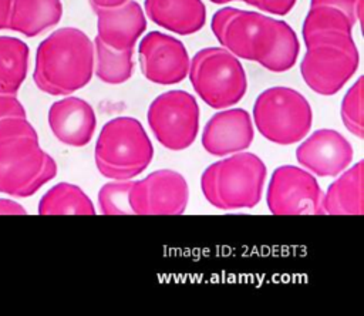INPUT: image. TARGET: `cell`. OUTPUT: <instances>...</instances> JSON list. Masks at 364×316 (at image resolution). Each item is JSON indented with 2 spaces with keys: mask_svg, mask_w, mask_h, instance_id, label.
<instances>
[{
  "mask_svg": "<svg viewBox=\"0 0 364 316\" xmlns=\"http://www.w3.org/2000/svg\"><path fill=\"white\" fill-rule=\"evenodd\" d=\"M253 138L250 114L243 108H230L210 117L202 132V145L206 152L223 157L247 149Z\"/></svg>",
  "mask_w": 364,
  "mask_h": 316,
  "instance_id": "5bb4252c",
  "label": "cell"
},
{
  "mask_svg": "<svg viewBox=\"0 0 364 316\" xmlns=\"http://www.w3.org/2000/svg\"><path fill=\"white\" fill-rule=\"evenodd\" d=\"M253 121L267 141L290 145L307 135L313 122V111L299 91L290 87H270L257 95Z\"/></svg>",
  "mask_w": 364,
  "mask_h": 316,
  "instance_id": "8992f818",
  "label": "cell"
},
{
  "mask_svg": "<svg viewBox=\"0 0 364 316\" xmlns=\"http://www.w3.org/2000/svg\"><path fill=\"white\" fill-rule=\"evenodd\" d=\"M125 1H128V0H88L92 10L104 9V7H115V6H119Z\"/></svg>",
  "mask_w": 364,
  "mask_h": 316,
  "instance_id": "f546056e",
  "label": "cell"
},
{
  "mask_svg": "<svg viewBox=\"0 0 364 316\" xmlns=\"http://www.w3.org/2000/svg\"><path fill=\"white\" fill-rule=\"evenodd\" d=\"M11 0H0V30L9 28Z\"/></svg>",
  "mask_w": 364,
  "mask_h": 316,
  "instance_id": "f1b7e54d",
  "label": "cell"
},
{
  "mask_svg": "<svg viewBox=\"0 0 364 316\" xmlns=\"http://www.w3.org/2000/svg\"><path fill=\"white\" fill-rule=\"evenodd\" d=\"M264 13L274 16H286L296 6L297 0H240Z\"/></svg>",
  "mask_w": 364,
  "mask_h": 316,
  "instance_id": "484cf974",
  "label": "cell"
},
{
  "mask_svg": "<svg viewBox=\"0 0 364 316\" xmlns=\"http://www.w3.org/2000/svg\"><path fill=\"white\" fill-rule=\"evenodd\" d=\"M306 47L300 73L304 83L320 95L338 93L358 68L360 54L354 38Z\"/></svg>",
  "mask_w": 364,
  "mask_h": 316,
  "instance_id": "9c48e42d",
  "label": "cell"
},
{
  "mask_svg": "<svg viewBox=\"0 0 364 316\" xmlns=\"http://www.w3.org/2000/svg\"><path fill=\"white\" fill-rule=\"evenodd\" d=\"M189 199V188L182 174L173 169H158L139 181L129 191L134 215H181Z\"/></svg>",
  "mask_w": 364,
  "mask_h": 316,
  "instance_id": "8fae6325",
  "label": "cell"
},
{
  "mask_svg": "<svg viewBox=\"0 0 364 316\" xmlns=\"http://www.w3.org/2000/svg\"><path fill=\"white\" fill-rule=\"evenodd\" d=\"M364 161H358L328 186L323 194V214L363 215L364 214Z\"/></svg>",
  "mask_w": 364,
  "mask_h": 316,
  "instance_id": "ac0fdd59",
  "label": "cell"
},
{
  "mask_svg": "<svg viewBox=\"0 0 364 316\" xmlns=\"http://www.w3.org/2000/svg\"><path fill=\"white\" fill-rule=\"evenodd\" d=\"M209 1H212L215 4H226L229 1H236V0H209Z\"/></svg>",
  "mask_w": 364,
  "mask_h": 316,
  "instance_id": "4dcf8cb0",
  "label": "cell"
},
{
  "mask_svg": "<svg viewBox=\"0 0 364 316\" xmlns=\"http://www.w3.org/2000/svg\"><path fill=\"white\" fill-rule=\"evenodd\" d=\"M94 11L97 14L95 37L115 50L134 48L136 40L146 30L145 13L135 0Z\"/></svg>",
  "mask_w": 364,
  "mask_h": 316,
  "instance_id": "9a60e30c",
  "label": "cell"
},
{
  "mask_svg": "<svg viewBox=\"0 0 364 316\" xmlns=\"http://www.w3.org/2000/svg\"><path fill=\"white\" fill-rule=\"evenodd\" d=\"M134 181L114 179L98 191V206L104 215H134L129 205V191Z\"/></svg>",
  "mask_w": 364,
  "mask_h": 316,
  "instance_id": "603a6c76",
  "label": "cell"
},
{
  "mask_svg": "<svg viewBox=\"0 0 364 316\" xmlns=\"http://www.w3.org/2000/svg\"><path fill=\"white\" fill-rule=\"evenodd\" d=\"M94 73L105 84L118 85L132 75L134 48L115 50L98 37L94 38Z\"/></svg>",
  "mask_w": 364,
  "mask_h": 316,
  "instance_id": "7402d4cb",
  "label": "cell"
},
{
  "mask_svg": "<svg viewBox=\"0 0 364 316\" xmlns=\"http://www.w3.org/2000/svg\"><path fill=\"white\" fill-rule=\"evenodd\" d=\"M21 137H38L26 117H10L0 121V142Z\"/></svg>",
  "mask_w": 364,
  "mask_h": 316,
  "instance_id": "d4e9b609",
  "label": "cell"
},
{
  "mask_svg": "<svg viewBox=\"0 0 364 316\" xmlns=\"http://www.w3.org/2000/svg\"><path fill=\"white\" fill-rule=\"evenodd\" d=\"M26 209L16 201L0 198V215H24Z\"/></svg>",
  "mask_w": 364,
  "mask_h": 316,
  "instance_id": "83f0119b",
  "label": "cell"
},
{
  "mask_svg": "<svg viewBox=\"0 0 364 316\" xmlns=\"http://www.w3.org/2000/svg\"><path fill=\"white\" fill-rule=\"evenodd\" d=\"M94 74V44L77 27H61L37 47L33 80L50 95H68L85 87Z\"/></svg>",
  "mask_w": 364,
  "mask_h": 316,
  "instance_id": "7a4b0ae2",
  "label": "cell"
},
{
  "mask_svg": "<svg viewBox=\"0 0 364 316\" xmlns=\"http://www.w3.org/2000/svg\"><path fill=\"white\" fill-rule=\"evenodd\" d=\"M188 74L195 93L215 110L237 104L247 90L242 63L225 47L199 50L189 63Z\"/></svg>",
  "mask_w": 364,
  "mask_h": 316,
  "instance_id": "5b68a950",
  "label": "cell"
},
{
  "mask_svg": "<svg viewBox=\"0 0 364 316\" xmlns=\"http://www.w3.org/2000/svg\"><path fill=\"white\" fill-rule=\"evenodd\" d=\"M323 192L316 177L294 165L274 169L267 188V206L274 215H324Z\"/></svg>",
  "mask_w": 364,
  "mask_h": 316,
  "instance_id": "30bf717a",
  "label": "cell"
},
{
  "mask_svg": "<svg viewBox=\"0 0 364 316\" xmlns=\"http://www.w3.org/2000/svg\"><path fill=\"white\" fill-rule=\"evenodd\" d=\"M144 7L152 23L179 36L198 33L206 21L202 0H145Z\"/></svg>",
  "mask_w": 364,
  "mask_h": 316,
  "instance_id": "e0dca14e",
  "label": "cell"
},
{
  "mask_svg": "<svg viewBox=\"0 0 364 316\" xmlns=\"http://www.w3.org/2000/svg\"><path fill=\"white\" fill-rule=\"evenodd\" d=\"M40 215H94L88 195L77 185L60 182L50 188L38 202Z\"/></svg>",
  "mask_w": 364,
  "mask_h": 316,
  "instance_id": "44dd1931",
  "label": "cell"
},
{
  "mask_svg": "<svg viewBox=\"0 0 364 316\" xmlns=\"http://www.w3.org/2000/svg\"><path fill=\"white\" fill-rule=\"evenodd\" d=\"M138 58L144 77L161 85L181 83L188 75L191 63L185 44L161 31H149L142 37Z\"/></svg>",
  "mask_w": 364,
  "mask_h": 316,
  "instance_id": "7c38bea8",
  "label": "cell"
},
{
  "mask_svg": "<svg viewBox=\"0 0 364 316\" xmlns=\"http://www.w3.org/2000/svg\"><path fill=\"white\" fill-rule=\"evenodd\" d=\"M57 175V164L38 144V137L0 142V192L27 198Z\"/></svg>",
  "mask_w": 364,
  "mask_h": 316,
  "instance_id": "52a82bcc",
  "label": "cell"
},
{
  "mask_svg": "<svg viewBox=\"0 0 364 316\" xmlns=\"http://www.w3.org/2000/svg\"><path fill=\"white\" fill-rule=\"evenodd\" d=\"M10 117H26V110L16 95H0V121Z\"/></svg>",
  "mask_w": 364,
  "mask_h": 316,
  "instance_id": "4316f807",
  "label": "cell"
},
{
  "mask_svg": "<svg viewBox=\"0 0 364 316\" xmlns=\"http://www.w3.org/2000/svg\"><path fill=\"white\" fill-rule=\"evenodd\" d=\"M266 174L262 158L240 151L209 165L200 177V188L206 201L218 209L253 208L262 198Z\"/></svg>",
  "mask_w": 364,
  "mask_h": 316,
  "instance_id": "3957f363",
  "label": "cell"
},
{
  "mask_svg": "<svg viewBox=\"0 0 364 316\" xmlns=\"http://www.w3.org/2000/svg\"><path fill=\"white\" fill-rule=\"evenodd\" d=\"M152 157V142L134 117H117L105 122L94 149L98 171L109 179H131L139 175L148 168Z\"/></svg>",
  "mask_w": 364,
  "mask_h": 316,
  "instance_id": "277c9868",
  "label": "cell"
},
{
  "mask_svg": "<svg viewBox=\"0 0 364 316\" xmlns=\"http://www.w3.org/2000/svg\"><path fill=\"white\" fill-rule=\"evenodd\" d=\"M354 151L336 130H317L296 149L299 164L317 177H337L351 164Z\"/></svg>",
  "mask_w": 364,
  "mask_h": 316,
  "instance_id": "4fadbf2b",
  "label": "cell"
},
{
  "mask_svg": "<svg viewBox=\"0 0 364 316\" xmlns=\"http://www.w3.org/2000/svg\"><path fill=\"white\" fill-rule=\"evenodd\" d=\"M48 125L54 137L70 147L87 145L97 127L95 112L85 100L65 97L51 104Z\"/></svg>",
  "mask_w": 364,
  "mask_h": 316,
  "instance_id": "2e32d148",
  "label": "cell"
},
{
  "mask_svg": "<svg viewBox=\"0 0 364 316\" xmlns=\"http://www.w3.org/2000/svg\"><path fill=\"white\" fill-rule=\"evenodd\" d=\"M148 125L158 142L171 151L191 147L199 131V105L192 94L171 90L159 94L148 107Z\"/></svg>",
  "mask_w": 364,
  "mask_h": 316,
  "instance_id": "ba28073f",
  "label": "cell"
},
{
  "mask_svg": "<svg viewBox=\"0 0 364 316\" xmlns=\"http://www.w3.org/2000/svg\"><path fill=\"white\" fill-rule=\"evenodd\" d=\"M61 16V0H11L9 28L36 37L58 24Z\"/></svg>",
  "mask_w": 364,
  "mask_h": 316,
  "instance_id": "d6986e66",
  "label": "cell"
},
{
  "mask_svg": "<svg viewBox=\"0 0 364 316\" xmlns=\"http://www.w3.org/2000/svg\"><path fill=\"white\" fill-rule=\"evenodd\" d=\"M210 28L220 46L233 56L256 61L272 73L290 70L300 53L290 24L263 13L223 7L213 14Z\"/></svg>",
  "mask_w": 364,
  "mask_h": 316,
  "instance_id": "6da1fadb",
  "label": "cell"
},
{
  "mask_svg": "<svg viewBox=\"0 0 364 316\" xmlns=\"http://www.w3.org/2000/svg\"><path fill=\"white\" fill-rule=\"evenodd\" d=\"M363 84L364 78L358 80L348 88L341 101V120L344 127L357 138H364V121H363Z\"/></svg>",
  "mask_w": 364,
  "mask_h": 316,
  "instance_id": "cb8c5ba5",
  "label": "cell"
},
{
  "mask_svg": "<svg viewBox=\"0 0 364 316\" xmlns=\"http://www.w3.org/2000/svg\"><path fill=\"white\" fill-rule=\"evenodd\" d=\"M28 46L16 37L0 36V95H16L28 70Z\"/></svg>",
  "mask_w": 364,
  "mask_h": 316,
  "instance_id": "ffe728a7",
  "label": "cell"
}]
</instances>
